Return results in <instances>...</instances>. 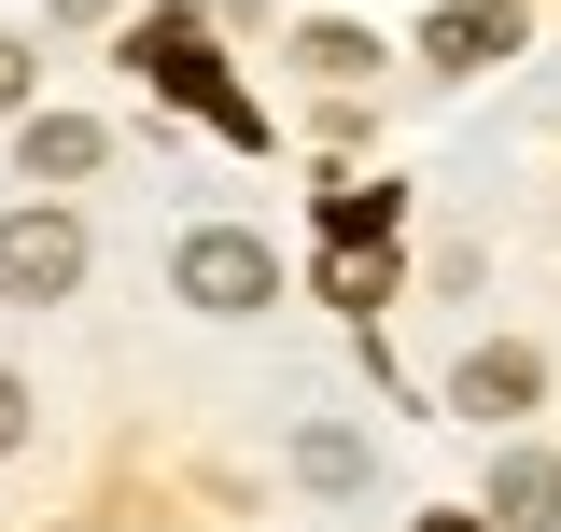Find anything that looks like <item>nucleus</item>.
<instances>
[{
    "label": "nucleus",
    "instance_id": "f257e3e1",
    "mask_svg": "<svg viewBox=\"0 0 561 532\" xmlns=\"http://www.w3.org/2000/svg\"><path fill=\"white\" fill-rule=\"evenodd\" d=\"M127 57L154 70V84H169L183 113H210V127H225V140H267V113H253V99H239L225 70H210V43H197V14H154V28H140V43H127Z\"/></svg>",
    "mask_w": 561,
    "mask_h": 532
},
{
    "label": "nucleus",
    "instance_id": "9b49d317",
    "mask_svg": "<svg viewBox=\"0 0 561 532\" xmlns=\"http://www.w3.org/2000/svg\"><path fill=\"white\" fill-rule=\"evenodd\" d=\"M14 99H28V43L0 28V113H14Z\"/></svg>",
    "mask_w": 561,
    "mask_h": 532
},
{
    "label": "nucleus",
    "instance_id": "f8f14e48",
    "mask_svg": "<svg viewBox=\"0 0 561 532\" xmlns=\"http://www.w3.org/2000/svg\"><path fill=\"white\" fill-rule=\"evenodd\" d=\"M421 532H491V519H421Z\"/></svg>",
    "mask_w": 561,
    "mask_h": 532
},
{
    "label": "nucleus",
    "instance_id": "1a4fd4ad",
    "mask_svg": "<svg viewBox=\"0 0 561 532\" xmlns=\"http://www.w3.org/2000/svg\"><path fill=\"white\" fill-rule=\"evenodd\" d=\"M309 70H323V84H365L379 43H365V28H309Z\"/></svg>",
    "mask_w": 561,
    "mask_h": 532
},
{
    "label": "nucleus",
    "instance_id": "39448f33",
    "mask_svg": "<svg viewBox=\"0 0 561 532\" xmlns=\"http://www.w3.org/2000/svg\"><path fill=\"white\" fill-rule=\"evenodd\" d=\"M421 57L435 70H505L519 57V14H505V0H449V14L421 28Z\"/></svg>",
    "mask_w": 561,
    "mask_h": 532
},
{
    "label": "nucleus",
    "instance_id": "0eeeda50",
    "mask_svg": "<svg viewBox=\"0 0 561 532\" xmlns=\"http://www.w3.org/2000/svg\"><path fill=\"white\" fill-rule=\"evenodd\" d=\"M99 169V127L84 113H28V183H84Z\"/></svg>",
    "mask_w": 561,
    "mask_h": 532
},
{
    "label": "nucleus",
    "instance_id": "20e7f679",
    "mask_svg": "<svg viewBox=\"0 0 561 532\" xmlns=\"http://www.w3.org/2000/svg\"><path fill=\"white\" fill-rule=\"evenodd\" d=\"M534 393H548V365H534L519 336H491V350H463V379H449V406H463V420H519Z\"/></svg>",
    "mask_w": 561,
    "mask_h": 532
},
{
    "label": "nucleus",
    "instance_id": "6e6552de",
    "mask_svg": "<svg viewBox=\"0 0 561 532\" xmlns=\"http://www.w3.org/2000/svg\"><path fill=\"white\" fill-rule=\"evenodd\" d=\"M295 476H309V490H365V449H351L337 420H309V435H295Z\"/></svg>",
    "mask_w": 561,
    "mask_h": 532
},
{
    "label": "nucleus",
    "instance_id": "f03ea898",
    "mask_svg": "<svg viewBox=\"0 0 561 532\" xmlns=\"http://www.w3.org/2000/svg\"><path fill=\"white\" fill-rule=\"evenodd\" d=\"M70 280H84V224L70 210H0V294L14 309H57Z\"/></svg>",
    "mask_w": 561,
    "mask_h": 532
},
{
    "label": "nucleus",
    "instance_id": "7ed1b4c3",
    "mask_svg": "<svg viewBox=\"0 0 561 532\" xmlns=\"http://www.w3.org/2000/svg\"><path fill=\"white\" fill-rule=\"evenodd\" d=\"M169 280H183L197 309H225V323H239V309H267V294H280V266H267V239H253V224H197Z\"/></svg>",
    "mask_w": 561,
    "mask_h": 532
},
{
    "label": "nucleus",
    "instance_id": "423d86ee",
    "mask_svg": "<svg viewBox=\"0 0 561 532\" xmlns=\"http://www.w3.org/2000/svg\"><path fill=\"white\" fill-rule=\"evenodd\" d=\"M491 532H561V463L548 449H505L491 463Z\"/></svg>",
    "mask_w": 561,
    "mask_h": 532
},
{
    "label": "nucleus",
    "instance_id": "9d476101",
    "mask_svg": "<svg viewBox=\"0 0 561 532\" xmlns=\"http://www.w3.org/2000/svg\"><path fill=\"white\" fill-rule=\"evenodd\" d=\"M0 449H28V379L0 365Z\"/></svg>",
    "mask_w": 561,
    "mask_h": 532
}]
</instances>
